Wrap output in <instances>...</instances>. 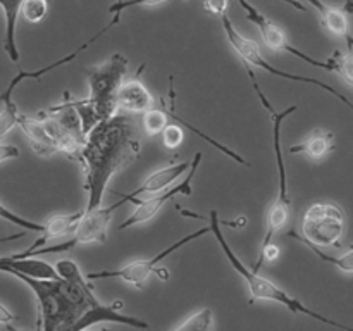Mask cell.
<instances>
[{
	"label": "cell",
	"instance_id": "obj_6",
	"mask_svg": "<svg viewBox=\"0 0 353 331\" xmlns=\"http://www.w3.org/2000/svg\"><path fill=\"white\" fill-rule=\"evenodd\" d=\"M347 230L343 209L333 202H314L302 217V237L288 231L290 238L307 241L316 247H340Z\"/></svg>",
	"mask_w": 353,
	"mask_h": 331
},
{
	"label": "cell",
	"instance_id": "obj_29",
	"mask_svg": "<svg viewBox=\"0 0 353 331\" xmlns=\"http://www.w3.org/2000/svg\"><path fill=\"white\" fill-rule=\"evenodd\" d=\"M161 133H162V141H164L165 148H169V150H174V148H178L179 145H181L183 138H185V133H183L181 126H178V124L168 123Z\"/></svg>",
	"mask_w": 353,
	"mask_h": 331
},
{
	"label": "cell",
	"instance_id": "obj_25",
	"mask_svg": "<svg viewBox=\"0 0 353 331\" xmlns=\"http://www.w3.org/2000/svg\"><path fill=\"white\" fill-rule=\"evenodd\" d=\"M48 2L47 0H24L21 6L19 14H23L28 23H40L47 16Z\"/></svg>",
	"mask_w": 353,
	"mask_h": 331
},
{
	"label": "cell",
	"instance_id": "obj_7",
	"mask_svg": "<svg viewBox=\"0 0 353 331\" xmlns=\"http://www.w3.org/2000/svg\"><path fill=\"white\" fill-rule=\"evenodd\" d=\"M37 117L43 121L57 152H62L65 157L78 162L86 134L81 130V121L72 106V99L62 100L61 103L48 107Z\"/></svg>",
	"mask_w": 353,
	"mask_h": 331
},
{
	"label": "cell",
	"instance_id": "obj_1",
	"mask_svg": "<svg viewBox=\"0 0 353 331\" xmlns=\"http://www.w3.org/2000/svg\"><path fill=\"white\" fill-rule=\"evenodd\" d=\"M140 155V138L133 121L123 114L100 121L86 133L78 164L85 172L86 207L93 210L102 205L110 179L134 162Z\"/></svg>",
	"mask_w": 353,
	"mask_h": 331
},
{
	"label": "cell",
	"instance_id": "obj_32",
	"mask_svg": "<svg viewBox=\"0 0 353 331\" xmlns=\"http://www.w3.org/2000/svg\"><path fill=\"white\" fill-rule=\"evenodd\" d=\"M16 319V316H14L12 312H10L7 307H3L2 303H0V323L2 324H10V321Z\"/></svg>",
	"mask_w": 353,
	"mask_h": 331
},
{
	"label": "cell",
	"instance_id": "obj_26",
	"mask_svg": "<svg viewBox=\"0 0 353 331\" xmlns=\"http://www.w3.org/2000/svg\"><path fill=\"white\" fill-rule=\"evenodd\" d=\"M0 217L6 221H9V223L16 224V226L23 228L24 231H34V233H41L45 228L43 224L34 223V221H28V219H24V217L17 216V214H14L12 210H9V207L3 205L2 202H0Z\"/></svg>",
	"mask_w": 353,
	"mask_h": 331
},
{
	"label": "cell",
	"instance_id": "obj_22",
	"mask_svg": "<svg viewBox=\"0 0 353 331\" xmlns=\"http://www.w3.org/2000/svg\"><path fill=\"white\" fill-rule=\"evenodd\" d=\"M214 316L212 309L205 307L202 310H196L195 314L188 317L183 324H179L174 331H212L214 330Z\"/></svg>",
	"mask_w": 353,
	"mask_h": 331
},
{
	"label": "cell",
	"instance_id": "obj_27",
	"mask_svg": "<svg viewBox=\"0 0 353 331\" xmlns=\"http://www.w3.org/2000/svg\"><path fill=\"white\" fill-rule=\"evenodd\" d=\"M17 117H19V112H17L16 103H14L12 100L3 102V109L0 110V138L6 137V134L16 126Z\"/></svg>",
	"mask_w": 353,
	"mask_h": 331
},
{
	"label": "cell",
	"instance_id": "obj_16",
	"mask_svg": "<svg viewBox=\"0 0 353 331\" xmlns=\"http://www.w3.org/2000/svg\"><path fill=\"white\" fill-rule=\"evenodd\" d=\"M81 216H83V210H78V212H72V214H59V216H52L50 219L43 224L45 228L40 233V237H38L37 240L26 248V250L19 252V254H12L10 257L21 259L23 255L30 254V252L37 250V248L45 247V245H47L50 240H54V238L69 237V234L76 230Z\"/></svg>",
	"mask_w": 353,
	"mask_h": 331
},
{
	"label": "cell",
	"instance_id": "obj_35",
	"mask_svg": "<svg viewBox=\"0 0 353 331\" xmlns=\"http://www.w3.org/2000/svg\"><path fill=\"white\" fill-rule=\"evenodd\" d=\"M97 331H110V330H97Z\"/></svg>",
	"mask_w": 353,
	"mask_h": 331
},
{
	"label": "cell",
	"instance_id": "obj_10",
	"mask_svg": "<svg viewBox=\"0 0 353 331\" xmlns=\"http://www.w3.org/2000/svg\"><path fill=\"white\" fill-rule=\"evenodd\" d=\"M207 233H210V226H203V228H200V230L193 231L192 234H186V237L179 238V240L174 241L172 245L162 248V250L159 252L157 255H154V257L141 259V261H133L119 269L90 272V274H86L85 278L88 279V281H95V279H105V278H121L123 281L130 283V285L138 286V288H143V285H145V281L148 279V276H150L152 272L157 269V265L161 264L165 257H169V255L174 254L176 250H179L181 247L188 245L190 241L196 240V238L203 237V234H207Z\"/></svg>",
	"mask_w": 353,
	"mask_h": 331
},
{
	"label": "cell",
	"instance_id": "obj_11",
	"mask_svg": "<svg viewBox=\"0 0 353 331\" xmlns=\"http://www.w3.org/2000/svg\"><path fill=\"white\" fill-rule=\"evenodd\" d=\"M238 3L243 7L245 14H247V19L259 28L262 40L265 41V45H268L271 50L292 54V55H295V57L302 59V61L307 62V64L314 66V68L326 69V71H333L331 59H327V61H319V59H314V57H310V55L303 54L302 50H299V48L293 47V45L290 43L288 37L285 34V31H283L278 24L272 23L271 19H268V17H265L261 10H257V7H254L250 2H247V0H238Z\"/></svg>",
	"mask_w": 353,
	"mask_h": 331
},
{
	"label": "cell",
	"instance_id": "obj_4",
	"mask_svg": "<svg viewBox=\"0 0 353 331\" xmlns=\"http://www.w3.org/2000/svg\"><path fill=\"white\" fill-rule=\"evenodd\" d=\"M248 69V76L252 79V86H254L255 93H257L259 100L264 106V109L268 110L269 119H271L272 124V143H274V152H276V162H278V197H276L274 202L271 203L268 210V216H265V233L264 238H262V245L261 250L264 247H268L271 243L272 237L288 223L290 217V209H292V199H290L288 193V174H286V168H285V159H283V150H281V124L285 123V119L288 116H292L293 112L296 110V106H290L288 109L278 110L274 109L271 102H269L268 95L262 92V88L259 86L257 78H255V72L250 66H247Z\"/></svg>",
	"mask_w": 353,
	"mask_h": 331
},
{
	"label": "cell",
	"instance_id": "obj_13",
	"mask_svg": "<svg viewBox=\"0 0 353 331\" xmlns=\"http://www.w3.org/2000/svg\"><path fill=\"white\" fill-rule=\"evenodd\" d=\"M188 168H190V162H179V164H169L165 166V168L159 169V171L152 172V174L148 176V178L145 179L138 188H134L131 193H124V195H121L119 202L112 203V207L114 209H117V207L124 205V203L140 199L141 195L164 192L171 183H174L181 174H185V172L188 171Z\"/></svg>",
	"mask_w": 353,
	"mask_h": 331
},
{
	"label": "cell",
	"instance_id": "obj_23",
	"mask_svg": "<svg viewBox=\"0 0 353 331\" xmlns=\"http://www.w3.org/2000/svg\"><path fill=\"white\" fill-rule=\"evenodd\" d=\"M168 123H169V116L162 107L161 109L152 107L150 110L143 112V117H141V124H143V130L148 137H154V134L161 133Z\"/></svg>",
	"mask_w": 353,
	"mask_h": 331
},
{
	"label": "cell",
	"instance_id": "obj_9",
	"mask_svg": "<svg viewBox=\"0 0 353 331\" xmlns=\"http://www.w3.org/2000/svg\"><path fill=\"white\" fill-rule=\"evenodd\" d=\"M114 207H103L99 205L93 210H83V216L79 219L76 230L69 234V240L62 241L59 245H48V247L37 248V250L30 252V254L23 255L21 259L26 257H40L45 254H57V252H68L71 248L78 247V245L86 243H103L107 240V228H109L110 219H112Z\"/></svg>",
	"mask_w": 353,
	"mask_h": 331
},
{
	"label": "cell",
	"instance_id": "obj_33",
	"mask_svg": "<svg viewBox=\"0 0 353 331\" xmlns=\"http://www.w3.org/2000/svg\"><path fill=\"white\" fill-rule=\"evenodd\" d=\"M281 2H286L290 3L292 7H295L296 10H305V7H303V3H300L299 0H281Z\"/></svg>",
	"mask_w": 353,
	"mask_h": 331
},
{
	"label": "cell",
	"instance_id": "obj_19",
	"mask_svg": "<svg viewBox=\"0 0 353 331\" xmlns=\"http://www.w3.org/2000/svg\"><path fill=\"white\" fill-rule=\"evenodd\" d=\"M307 2L317 10L323 26L326 28L330 33H333L334 37L345 38L348 43V52H352V37L350 28H348L347 12H343L341 9H336V7L327 6L324 0H307Z\"/></svg>",
	"mask_w": 353,
	"mask_h": 331
},
{
	"label": "cell",
	"instance_id": "obj_8",
	"mask_svg": "<svg viewBox=\"0 0 353 331\" xmlns=\"http://www.w3.org/2000/svg\"><path fill=\"white\" fill-rule=\"evenodd\" d=\"M221 21H223V28H224V33H226V37H228V41H230L231 47L234 48V52H236V54L240 55L241 59H243L245 64H247V66H250V68L264 69V71L271 72V74L279 76V78L290 79V81H299V83H309V85H316V86H319V88L326 90V92L331 93L333 97H336V99L341 100V102H343L347 107H352L350 100H348L347 97L343 95V93L338 92L336 88H333V86L326 85V83L319 81V79H316V78H309V76H299V74H290V72L281 71V69H276L274 66H271V62L265 61L264 55H262V52H261V47H259V45L255 43L252 38H247V37H243L241 33H238L236 28L233 26V23H231V19H230V16H228V14H223V16H221Z\"/></svg>",
	"mask_w": 353,
	"mask_h": 331
},
{
	"label": "cell",
	"instance_id": "obj_24",
	"mask_svg": "<svg viewBox=\"0 0 353 331\" xmlns=\"http://www.w3.org/2000/svg\"><path fill=\"white\" fill-rule=\"evenodd\" d=\"M331 64H333V72H336L341 79H345L347 85H353V59L352 52L336 50L331 55Z\"/></svg>",
	"mask_w": 353,
	"mask_h": 331
},
{
	"label": "cell",
	"instance_id": "obj_2",
	"mask_svg": "<svg viewBox=\"0 0 353 331\" xmlns=\"http://www.w3.org/2000/svg\"><path fill=\"white\" fill-rule=\"evenodd\" d=\"M59 279H38L23 272H12L28 285L38 300L37 331H72L79 317L100 300L93 295L92 285L71 259L55 264Z\"/></svg>",
	"mask_w": 353,
	"mask_h": 331
},
{
	"label": "cell",
	"instance_id": "obj_15",
	"mask_svg": "<svg viewBox=\"0 0 353 331\" xmlns=\"http://www.w3.org/2000/svg\"><path fill=\"white\" fill-rule=\"evenodd\" d=\"M155 107V100L147 86L138 78L123 81L117 92V110L130 114H143Z\"/></svg>",
	"mask_w": 353,
	"mask_h": 331
},
{
	"label": "cell",
	"instance_id": "obj_30",
	"mask_svg": "<svg viewBox=\"0 0 353 331\" xmlns=\"http://www.w3.org/2000/svg\"><path fill=\"white\" fill-rule=\"evenodd\" d=\"M230 7V0H203V9L214 16H223Z\"/></svg>",
	"mask_w": 353,
	"mask_h": 331
},
{
	"label": "cell",
	"instance_id": "obj_3",
	"mask_svg": "<svg viewBox=\"0 0 353 331\" xmlns=\"http://www.w3.org/2000/svg\"><path fill=\"white\" fill-rule=\"evenodd\" d=\"M209 223H210L209 224L210 233L216 234V240L219 241L221 248H223L224 255H226V259L230 261V264L233 265L234 271L240 272V274L243 276L245 281H247L248 290H250V295H252L250 303H254L255 300H272V302H278V303H281V305H285L286 309L293 314H303V316H309V317H312V319H317L319 323L330 324V326H334V328H340V330H343V331H352L350 326H345V324L338 323V321L330 319V317H324L323 314L309 309L305 303H302L300 300L293 299V297L288 295L285 290L279 288L274 281H271V279L264 278V276H261L259 272L252 271L250 268H247V265H245L243 262L238 259V255L231 250L230 243H228L226 238H224L223 231H221L219 214H217V210H212V212H210Z\"/></svg>",
	"mask_w": 353,
	"mask_h": 331
},
{
	"label": "cell",
	"instance_id": "obj_20",
	"mask_svg": "<svg viewBox=\"0 0 353 331\" xmlns=\"http://www.w3.org/2000/svg\"><path fill=\"white\" fill-rule=\"evenodd\" d=\"M334 147H336V143H334V134L331 131L317 128L302 143L290 147V154H303L309 159H312V161H321L326 155H330L334 150Z\"/></svg>",
	"mask_w": 353,
	"mask_h": 331
},
{
	"label": "cell",
	"instance_id": "obj_28",
	"mask_svg": "<svg viewBox=\"0 0 353 331\" xmlns=\"http://www.w3.org/2000/svg\"><path fill=\"white\" fill-rule=\"evenodd\" d=\"M165 2H171V0H117L109 7V12L112 16H121L130 7H154Z\"/></svg>",
	"mask_w": 353,
	"mask_h": 331
},
{
	"label": "cell",
	"instance_id": "obj_12",
	"mask_svg": "<svg viewBox=\"0 0 353 331\" xmlns=\"http://www.w3.org/2000/svg\"><path fill=\"white\" fill-rule=\"evenodd\" d=\"M200 164H202V152H196V154L193 155V161L190 162L188 171H186L188 172V176H186V178L183 179L179 185H176L174 188H169V190L165 188L161 195H155L154 199L133 200V203L137 207H134L133 214H131V216L128 217L124 223L119 224V230H128V228H133V226H137V224L150 221L152 217H154L155 214H157L159 210H161L162 207L169 202V200L174 199L176 195H192V192H193L192 181H193V178H195L196 169H199Z\"/></svg>",
	"mask_w": 353,
	"mask_h": 331
},
{
	"label": "cell",
	"instance_id": "obj_31",
	"mask_svg": "<svg viewBox=\"0 0 353 331\" xmlns=\"http://www.w3.org/2000/svg\"><path fill=\"white\" fill-rule=\"evenodd\" d=\"M17 157H19V148L9 143H0V164Z\"/></svg>",
	"mask_w": 353,
	"mask_h": 331
},
{
	"label": "cell",
	"instance_id": "obj_18",
	"mask_svg": "<svg viewBox=\"0 0 353 331\" xmlns=\"http://www.w3.org/2000/svg\"><path fill=\"white\" fill-rule=\"evenodd\" d=\"M0 271L6 272H23V274L31 276L38 279H59L61 276L57 274L54 265L48 262L41 261L38 257H26V259H14L10 255L0 257Z\"/></svg>",
	"mask_w": 353,
	"mask_h": 331
},
{
	"label": "cell",
	"instance_id": "obj_5",
	"mask_svg": "<svg viewBox=\"0 0 353 331\" xmlns=\"http://www.w3.org/2000/svg\"><path fill=\"white\" fill-rule=\"evenodd\" d=\"M126 72L128 57L119 52L110 55L102 64L86 69L90 95L83 100L92 107L99 123L117 114V92Z\"/></svg>",
	"mask_w": 353,
	"mask_h": 331
},
{
	"label": "cell",
	"instance_id": "obj_14",
	"mask_svg": "<svg viewBox=\"0 0 353 331\" xmlns=\"http://www.w3.org/2000/svg\"><path fill=\"white\" fill-rule=\"evenodd\" d=\"M119 19H121V16H114V17H112V21H110V23L107 24L105 28H102V30H100L99 33L93 34V37L90 38V40H86L85 43L79 45V47L76 48V50H72L71 54L65 55L64 59H59V61L52 62V64L45 66V68H41V69H37V71H19V72H17V74L14 76L12 79H10L9 86H7L6 90H3V93H2V95H0V100H2V102H7V100H12V93H14V90H16V88H17V85H21V83H23L24 79H40L41 76L47 74V72H50L52 69H57L59 66L69 64V62H71V61H74V59L78 57V55L81 54L83 50H86V48H88L90 45L93 43V41H97V40H99L100 37H102L103 33H107V31H109L110 28L116 26V24L119 23Z\"/></svg>",
	"mask_w": 353,
	"mask_h": 331
},
{
	"label": "cell",
	"instance_id": "obj_34",
	"mask_svg": "<svg viewBox=\"0 0 353 331\" xmlns=\"http://www.w3.org/2000/svg\"><path fill=\"white\" fill-rule=\"evenodd\" d=\"M7 328H9V331H19V330H16V328L10 326V324H7Z\"/></svg>",
	"mask_w": 353,
	"mask_h": 331
},
{
	"label": "cell",
	"instance_id": "obj_17",
	"mask_svg": "<svg viewBox=\"0 0 353 331\" xmlns=\"http://www.w3.org/2000/svg\"><path fill=\"white\" fill-rule=\"evenodd\" d=\"M17 126H21V130L24 131V134L30 140L31 148L37 152L41 157H50L57 152L55 148L54 140L48 134L47 128H45L43 121L40 117H31V116H21L17 117Z\"/></svg>",
	"mask_w": 353,
	"mask_h": 331
},
{
	"label": "cell",
	"instance_id": "obj_21",
	"mask_svg": "<svg viewBox=\"0 0 353 331\" xmlns=\"http://www.w3.org/2000/svg\"><path fill=\"white\" fill-rule=\"evenodd\" d=\"M24 0H0V7L6 16V37H3V50L12 62L19 61V50L16 45V24L21 6Z\"/></svg>",
	"mask_w": 353,
	"mask_h": 331
}]
</instances>
